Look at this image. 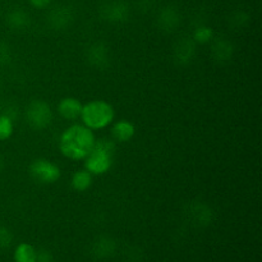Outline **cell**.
I'll use <instances>...</instances> for the list:
<instances>
[{"instance_id":"16","label":"cell","mask_w":262,"mask_h":262,"mask_svg":"<svg viewBox=\"0 0 262 262\" xmlns=\"http://www.w3.org/2000/svg\"><path fill=\"white\" fill-rule=\"evenodd\" d=\"M72 187H73L74 191L77 192H84L91 187L92 184V174L90 171L84 170H78L73 174L72 177Z\"/></svg>"},{"instance_id":"6","label":"cell","mask_w":262,"mask_h":262,"mask_svg":"<svg viewBox=\"0 0 262 262\" xmlns=\"http://www.w3.org/2000/svg\"><path fill=\"white\" fill-rule=\"evenodd\" d=\"M100 15L106 22H125L129 18V7L122 0H110L100 7Z\"/></svg>"},{"instance_id":"23","label":"cell","mask_w":262,"mask_h":262,"mask_svg":"<svg viewBox=\"0 0 262 262\" xmlns=\"http://www.w3.org/2000/svg\"><path fill=\"white\" fill-rule=\"evenodd\" d=\"M10 59V53H9V49H8V46L3 45L0 46V63L5 64L8 63Z\"/></svg>"},{"instance_id":"4","label":"cell","mask_w":262,"mask_h":262,"mask_svg":"<svg viewBox=\"0 0 262 262\" xmlns=\"http://www.w3.org/2000/svg\"><path fill=\"white\" fill-rule=\"evenodd\" d=\"M26 120L28 125L36 130H42L51 124L53 112L48 102L42 100H33L26 109Z\"/></svg>"},{"instance_id":"21","label":"cell","mask_w":262,"mask_h":262,"mask_svg":"<svg viewBox=\"0 0 262 262\" xmlns=\"http://www.w3.org/2000/svg\"><path fill=\"white\" fill-rule=\"evenodd\" d=\"M36 262H53V256L49 251L40 250L36 252Z\"/></svg>"},{"instance_id":"8","label":"cell","mask_w":262,"mask_h":262,"mask_svg":"<svg viewBox=\"0 0 262 262\" xmlns=\"http://www.w3.org/2000/svg\"><path fill=\"white\" fill-rule=\"evenodd\" d=\"M87 60L95 68H106L110 63L109 49H107V46L102 42H96L90 46L89 50H87Z\"/></svg>"},{"instance_id":"12","label":"cell","mask_w":262,"mask_h":262,"mask_svg":"<svg viewBox=\"0 0 262 262\" xmlns=\"http://www.w3.org/2000/svg\"><path fill=\"white\" fill-rule=\"evenodd\" d=\"M135 136V125L128 120H119L112 128L113 141L117 142H128Z\"/></svg>"},{"instance_id":"17","label":"cell","mask_w":262,"mask_h":262,"mask_svg":"<svg viewBox=\"0 0 262 262\" xmlns=\"http://www.w3.org/2000/svg\"><path fill=\"white\" fill-rule=\"evenodd\" d=\"M36 252L33 246L28 243H20L14 251L15 262H36Z\"/></svg>"},{"instance_id":"5","label":"cell","mask_w":262,"mask_h":262,"mask_svg":"<svg viewBox=\"0 0 262 262\" xmlns=\"http://www.w3.org/2000/svg\"><path fill=\"white\" fill-rule=\"evenodd\" d=\"M30 174L35 181L42 184L55 183L60 178V169L46 159H36L30 165Z\"/></svg>"},{"instance_id":"13","label":"cell","mask_w":262,"mask_h":262,"mask_svg":"<svg viewBox=\"0 0 262 262\" xmlns=\"http://www.w3.org/2000/svg\"><path fill=\"white\" fill-rule=\"evenodd\" d=\"M115 251V243L112 238L102 237L99 238L96 242L92 246V255L96 258H107L114 253Z\"/></svg>"},{"instance_id":"7","label":"cell","mask_w":262,"mask_h":262,"mask_svg":"<svg viewBox=\"0 0 262 262\" xmlns=\"http://www.w3.org/2000/svg\"><path fill=\"white\" fill-rule=\"evenodd\" d=\"M73 20V12L68 5H59L49 13L48 22L54 30H64Z\"/></svg>"},{"instance_id":"19","label":"cell","mask_w":262,"mask_h":262,"mask_svg":"<svg viewBox=\"0 0 262 262\" xmlns=\"http://www.w3.org/2000/svg\"><path fill=\"white\" fill-rule=\"evenodd\" d=\"M212 36H214V32L210 27H199L196 28V31L193 32V38L192 40L194 42L199 43H207L212 40Z\"/></svg>"},{"instance_id":"20","label":"cell","mask_w":262,"mask_h":262,"mask_svg":"<svg viewBox=\"0 0 262 262\" xmlns=\"http://www.w3.org/2000/svg\"><path fill=\"white\" fill-rule=\"evenodd\" d=\"M13 241V234L5 227H0V248L9 247Z\"/></svg>"},{"instance_id":"9","label":"cell","mask_w":262,"mask_h":262,"mask_svg":"<svg viewBox=\"0 0 262 262\" xmlns=\"http://www.w3.org/2000/svg\"><path fill=\"white\" fill-rule=\"evenodd\" d=\"M179 22H181V14H179L178 9L176 7H173V5L164 7L160 10V13H159V27L161 30L166 31V32H171V31L176 30L178 27Z\"/></svg>"},{"instance_id":"11","label":"cell","mask_w":262,"mask_h":262,"mask_svg":"<svg viewBox=\"0 0 262 262\" xmlns=\"http://www.w3.org/2000/svg\"><path fill=\"white\" fill-rule=\"evenodd\" d=\"M82 106L78 99L76 97H64L60 100L58 105V112L64 119L67 120H76L77 118L81 117Z\"/></svg>"},{"instance_id":"10","label":"cell","mask_w":262,"mask_h":262,"mask_svg":"<svg viewBox=\"0 0 262 262\" xmlns=\"http://www.w3.org/2000/svg\"><path fill=\"white\" fill-rule=\"evenodd\" d=\"M196 45L192 38H182L174 48V60L181 66H187L193 60Z\"/></svg>"},{"instance_id":"24","label":"cell","mask_w":262,"mask_h":262,"mask_svg":"<svg viewBox=\"0 0 262 262\" xmlns=\"http://www.w3.org/2000/svg\"><path fill=\"white\" fill-rule=\"evenodd\" d=\"M30 4L32 5L33 8H37V9H45L50 5L51 0H28Z\"/></svg>"},{"instance_id":"14","label":"cell","mask_w":262,"mask_h":262,"mask_svg":"<svg viewBox=\"0 0 262 262\" xmlns=\"http://www.w3.org/2000/svg\"><path fill=\"white\" fill-rule=\"evenodd\" d=\"M7 23L12 30H25L30 26V15L22 9H13L8 13Z\"/></svg>"},{"instance_id":"1","label":"cell","mask_w":262,"mask_h":262,"mask_svg":"<svg viewBox=\"0 0 262 262\" xmlns=\"http://www.w3.org/2000/svg\"><path fill=\"white\" fill-rule=\"evenodd\" d=\"M96 141L94 132L83 124H73L60 136L59 147L66 158L72 160H84Z\"/></svg>"},{"instance_id":"15","label":"cell","mask_w":262,"mask_h":262,"mask_svg":"<svg viewBox=\"0 0 262 262\" xmlns=\"http://www.w3.org/2000/svg\"><path fill=\"white\" fill-rule=\"evenodd\" d=\"M212 56L217 61L230 60L233 56V45L227 40H217L212 45Z\"/></svg>"},{"instance_id":"3","label":"cell","mask_w":262,"mask_h":262,"mask_svg":"<svg viewBox=\"0 0 262 262\" xmlns=\"http://www.w3.org/2000/svg\"><path fill=\"white\" fill-rule=\"evenodd\" d=\"M114 107L104 100H94L82 106L81 119L91 130L106 128L114 120Z\"/></svg>"},{"instance_id":"22","label":"cell","mask_w":262,"mask_h":262,"mask_svg":"<svg viewBox=\"0 0 262 262\" xmlns=\"http://www.w3.org/2000/svg\"><path fill=\"white\" fill-rule=\"evenodd\" d=\"M248 15L246 14L245 12H238V13H235L234 15H233V23H234V25H237V26H243V20H246V22H248Z\"/></svg>"},{"instance_id":"18","label":"cell","mask_w":262,"mask_h":262,"mask_svg":"<svg viewBox=\"0 0 262 262\" xmlns=\"http://www.w3.org/2000/svg\"><path fill=\"white\" fill-rule=\"evenodd\" d=\"M13 120L9 115L0 114V141H5L13 135Z\"/></svg>"},{"instance_id":"2","label":"cell","mask_w":262,"mask_h":262,"mask_svg":"<svg viewBox=\"0 0 262 262\" xmlns=\"http://www.w3.org/2000/svg\"><path fill=\"white\" fill-rule=\"evenodd\" d=\"M114 151L115 143L113 140L101 138V140L95 141L94 147L84 159L86 170L90 171L92 176H102L107 173L113 165Z\"/></svg>"}]
</instances>
